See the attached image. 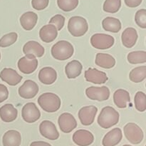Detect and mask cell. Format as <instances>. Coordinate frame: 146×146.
Returning <instances> with one entry per match:
<instances>
[{
  "instance_id": "obj_18",
  "label": "cell",
  "mask_w": 146,
  "mask_h": 146,
  "mask_svg": "<svg viewBox=\"0 0 146 146\" xmlns=\"http://www.w3.org/2000/svg\"><path fill=\"white\" fill-rule=\"evenodd\" d=\"M57 78V73L51 67H44L38 73V80L44 85H51Z\"/></svg>"
},
{
  "instance_id": "obj_22",
  "label": "cell",
  "mask_w": 146,
  "mask_h": 146,
  "mask_svg": "<svg viewBox=\"0 0 146 146\" xmlns=\"http://www.w3.org/2000/svg\"><path fill=\"white\" fill-rule=\"evenodd\" d=\"M23 52L25 55L31 54L36 57H41L44 56L45 49L44 47L35 41H29L24 44L23 47Z\"/></svg>"
},
{
  "instance_id": "obj_32",
  "label": "cell",
  "mask_w": 146,
  "mask_h": 146,
  "mask_svg": "<svg viewBox=\"0 0 146 146\" xmlns=\"http://www.w3.org/2000/svg\"><path fill=\"white\" fill-rule=\"evenodd\" d=\"M121 7V0H106L104 4V10L106 12L116 13Z\"/></svg>"
},
{
  "instance_id": "obj_6",
  "label": "cell",
  "mask_w": 146,
  "mask_h": 146,
  "mask_svg": "<svg viewBox=\"0 0 146 146\" xmlns=\"http://www.w3.org/2000/svg\"><path fill=\"white\" fill-rule=\"evenodd\" d=\"M115 43L113 37L108 34H95L91 38V44L93 47L100 50L111 48Z\"/></svg>"
},
{
  "instance_id": "obj_1",
  "label": "cell",
  "mask_w": 146,
  "mask_h": 146,
  "mask_svg": "<svg viewBox=\"0 0 146 146\" xmlns=\"http://www.w3.org/2000/svg\"><path fill=\"white\" fill-rule=\"evenodd\" d=\"M119 113L111 106L103 108L98 117V123L101 128L108 129L116 125L119 121Z\"/></svg>"
},
{
  "instance_id": "obj_2",
  "label": "cell",
  "mask_w": 146,
  "mask_h": 146,
  "mask_svg": "<svg viewBox=\"0 0 146 146\" xmlns=\"http://www.w3.org/2000/svg\"><path fill=\"white\" fill-rule=\"evenodd\" d=\"M39 106L47 113H54L58 111L61 105L59 96L54 93H44L38 98Z\"/></svg>"
},
{
  "instance_id": "obj_29",
  "label": "cell",
  "mask_w": 146,
  "mask_h": 146,
  "mask_svg": "<svg viewBox=\"0 0 146 146\" xmlns=\"http://www.w3.org/2000/svg\"><path fill=\"white\" fill-rule=\"evenodd\" d=\"M129 78L132 82L140 83L146 78V66L136 67L131 70L129 74Z\"/></svg>"
},
{
  "instance_id": "obj_23",
  "label": "cell",
  "mask_w": 146,
  "mask_h": 146,
  "mask_svg": "<svg viewBox=\"0 0 146 146\" xmlns=\"http://www.w3.org/2000/svg\"><path fill=\"white\" fill-rule=\"evenodd\" d=\"M38 21V16L33 11H27L20 17V24L22 28L27 31L32 30Z\"/></svg>"
},
{
  "instance_id": "obj_20",
  "label": "cell",
  "mask_w": 146,
  "mask_h": 146,
  "mask_svg": "<svg viewBox=\"0 0 146 146\" xmlns=\"http://www.w3.org/2000/svg\"><path fill=\"white\" fill-rule=\"evenodd\" d=\"M17 115L18 111L12 104H5L0 108V118L4 122H12L17 119Z\"/></svg>"
},
{
  "instance_id": "obj_17",
  "label": "cell",
  "mask_w": 146,
  "mask_h": 146,
  "mask_svg": "<svg viewBox=\"0 0 146 146\" xmlns=\"http://www.w3.org/2000/svg\"><path fill=\"white\" fill-rule=\"evenodd\" d=\"M123 138L121 128H115L110 131L103 138L102 144L104 146H115L121 141Z\"/></svg>"
},
{
  "instance_id": "obj_25",
  "label": "cell",
  "mask_w": 146,
  "mask_h": 146,
  "mask_svg": "<svg viewBox=\"0 0 146 146\" xmlns=\"http://www.w3.org/2000/svg\"><path fill=\"white\" fill-rule=\"evenodd\" d=\"M83 69L81 63L78 60H73L66 64L65 67V73L69 79H74L79 76Z\"/></svg>"
},
{
  "instance_id": "obj_28",
  "label": "cell",
  "mask_w": 146,
  "mask_h": 146,
  "mask_svg": "<svg viewBox=\"0 0 146 146\" xmlns=\"http://www.w3.org/2000/svg\"><path fill=\"white\" fill-rule=\"evenodd\" d=\"M102 27L105 31L112 33H118L121 29V22L118 19L108 17L103 20Z\"/></svg>"
},
{
  "instance_id": "obj_31",
  "label": "cell",
  "mask_w": 146,
  "mask_h": 146,
  "mask_svg": "<svg viewBox=\"0 0 146 146\" xmlns=\"http://www.w3.org/2000/svg\"><path fill=\"white\" fill-rule=\"evenodd\" d=\"M135 107L140 112H144L146 110V95L142 91L136 93L134 98Z\"/></svg>"
},
{
  "instance_id": "obj_7",
  "label": "cell",
  "mask_w": 146,
  "mask_h": 146,
  "mask_svg": "<svg viewBox=\"0 0 146 146\" xmlns=\"http://www.w3.org/2000/svg\"><path fill=\"white\" fill-rule=\"evenodd\" d=\"M38 64L36 57L31 54H27L19 60L18 68L22 74H31L36 70Z\"/></svg>"
},
{
  "instance_id": "obj_34",
  "label": "cell",
  "mask_w": 146,
  "mask_h": 146,
  "mask_svg": "<svg viewBox=\"0 0 146 146\" xmlns=\"http://www.w3.org/2000/svg\"><path fill=\"white\" fill-rule=\"evenodd\" d=\"M18 35L16 32H11L5 34L0 38V47L5 48L12 45L17 41Z\"/></svg>"
},
{
  "instance_id": "obj_39",
  "label": "cell",
  "mask_w": 146,
  "mask_h": 146,
  "mask_svg": "<svg viewBox=\"0 0 146 146\" xmlns=\"http://www.w3.org/2000/svg\"><path fill=\"white\" fill-rule=\"evenodd\" d=\"M143 0H125V3L126 6L131 8L137 7L141 4Z\"/></svg>"
},
{
  "instance_id": "obj_33",
  "label": "cell",
  "mask_w": 146,
  "mask_h": 146,
  "mask_svg": "<svg viewBox=\"0 0 146 146\" xmlns=\"http://www.w3.org/2000/svg\"><path fill=\"white\" fill-rule=\"evenodd\" d=\"M57 4L62 11H71L76 8L78 0H57Z\"/></svg>"
},
{
  "instance_id": "obj_40",
  "label": "cell",
  "mask_w": 146,
  "mask_h": 146,
  "mask_svg": "<svg viewBox=\"0 0 146 146\" xmlns=\"http://www.w3.org/2000/svg\"><path fill=\"white\" fill-rule=\"evenodd\" d=\"M30 146H52L51 144L44 141H34L30 144Z\"/></svg>"
},
{
  "instance_id": "obj_4",
  "label": "cell",
  "mask_w": 146,
  "mask_h": 146,
  "mask_svg": "<svg viewBox=\"0 0 146 146\" xmlns=\"http://www.w3.org/2000/svg\"><path fill=\"white\" fill-rule=\"evenodd\" d=\"M68 29L70 34L74 36H82L88 31V22L86 19L82 17H72L68 21Z\"/></svg>"
},
{
  "instance_id": "obj_13",
  "label": "cell",
  "mask_w": 146,
  "mask_h": 146,
  "mask_svg": "<svg viewBox=\"0 0 146 146\" xmlns=\"http://www.w3.org/2000/svg\"><path fill=\"white\" fill-rule=\"evenodd\" d=\"M40 133L44 138L51 141H55L59 138V133L55 124L50 121H44L39 125Z\"/></svg>"
},
{
  "instance_id": "obj_35",
  "label": "cell",
  "mask_w": 146,
  "mask_h": 146,
  "mask_svg": "<svg viewBox=\"0 0 146 146\" xmlns=\"http://www.w3.org/2000/svg\"><path fill=\"white\" fill-rule=\"evenodd\" d=\"M135 21L139 27L142 29L146 28V10L145 9L137 11L135 16Z\"/></svg>"
},
{
  "instance_id": "obj_10",
  "label": "cell",
  "mask_w": 146,
  "mask_h": 146,
  "mask_svg": "<svg viewBox=\"0 0 146 146\" xmlns=\"http://www.w3.org/2000/svg\"><path fill=\"white\" fill-rule=\"evenodd\" d=\"M58 123L61 131L64 133H69L77 127V121L72 114L64 113L59 116Z\"/></svg>"
},
{
  "instance_id": "obj_14",
  "label": "cell",
  "mask_w": 146,
  "mask_h": 146,
  "mask_svg": "<svg viewBox=\"0 0 146 146\" xmlns=\"http://www.w3.org/2000/svg\"><path fill=\"white\" fill-rule=\"evenodd\" d=\"M73 141L79 146H88L94 143V136L90 131L81 129L74 133Z\"/></svg>"
},
{
  "instance_id": "obj_12",
  "label": "cell",
  "mask_w": 146,
  "mask_h": 146,
  "mask_svg": "<svg viewBox=\"0 0 146 146\" xmlns=\"http://www.w3.org/2000/svg\"><path fill=\"white\" fill-rule=\"evenodd\" d=\"M97 112L98 108L94 106H88L81 108L78 111V118L81 124L86 126L91 125L94 122Z\"/></svg>"
},
{
  "instance_id": "obj_42",
  "label": "cell",
  "mask_w": 146,
  "mask_h": 146,
  "mask_svg": "<svg viewBox=\"0 0 146 146\" xmlns=\"http://www.w3.org/2000/svg\"><path fill=\"white\" fill-rule=\"evenodd\" d=\"M0 59H1V53H0Z\"/></svg>"
},
{
  "instance_id": "obj_24",
  "label": "cell",
  "mask_w": 146,
  "mask_h": 146,
  "mask_svg": "<svg viewBox=\"0 0 146 146\" xmlns=\"http://www.w3.org/2000/svg\"><path fill=\"white\" fill-rule=\"evenodd\" d=\"M21 143V134L15 130L8 131L3 135L2 144L4 146H20Z\"/></svg>"
},
{
  "instance_id": "obj_8",
  "label": "cell",
  "mask_w": 146,
  "mask_h": 146,
  "mask_svg": "<svg viewBox=\"0 0 146 146\" xmlns=\"http://www.w3.org/2000/svg\"><path fill=\"white\" fill-rule=\"evenodd\" d=\"M21 116L25 122L32 123L38 121L41 117V113L34 103L25 104L21 110Z\"/></svg>"
},
{
  "instance_id": "obj_41",
  "label": "cell",
  "mask_w": 146,
  "mask_h": 146,
  "mask_svg": "<svg viewBox=\"0 0 146 146\" xmlns=\"http://www.w3.org/2000/svg\"><path fill=\"white\" fill-rule=\"evenodd\" d=\"M123 146H131V145H123Z\"/></svg>"
},
{
  "instance_id": "obj_21",
  "label": "cell",
  "mask_w": 146,
  "mask_h": 146,
  "mask_svg": "<svg viewBox=\"0 0 146 146\" xmlns=\"http://www.w3.org/2000/svg\"><path fill=\"white\" fill-rule=\"evenodd\" d=\"M138 32L132 27L126 28L121 35V41L124 46L126 48H132L136 43L138 39Z\"/></svg>"
},
{
  "instance_id": "obj_19",
  "label": "cell",
  "mask_w": 146,
  "mask_h": 146,
  "mask_svg": "<svg viewBox=\"0 0 146 146\" xmlns=\"http://www.w3.org/2000/svg\"><path fill=\"white\" fill-rule=\"evenodd\" d=\"M58 36V31L53 24L44 25L39 31V36L41 41L45 43H51L56 39Z\"/></svg>"
},
{
  "instance_id": "obj_3",
  "label": "cell",
  "mask_w": 146,
  "mask_h": 146,
  "mask_svg": "<svg viewBox=\"0 0 146 146\" xmlns=\"http://www.w3.org/2000/svg\"><path fill=\"white\" fill-rule=\"evenodd\" d=\"M74 48L72 44L67 41H59L51 48V55L55 59L65 61L73 56Z\"/></svg>"
},
{
  "instance_id": "obj_15",
  "label": "cell",
  "mask_w": 146,
  "mask_h": 146,
  "mask_svg": "<svg viewBox=\"0 0 146 146\" xmlns=\"http://www.w3.org/2000/svg\"><path fill=\"white\" fill-rule=\"evenodd\" d=\"M86 81L94 84H104L108 81V76L104 71L89 68L85 71Z\"/></svg>"
},
{
  "instance_id": "obj_11",
  "label": "cell",
  "mask_w": 146,
  "mask_h": 146,
  "mask_svg": "<svg viewBox=\"0 0 146 146\" xmlns=\"http://www.w3.org/2000/svg\"><path fill=\"white\" fill-rule=\"evenodd\" d=\"M19 95L25 99L34 98L38 93V86L31 80H27L19 88Z\"/></svg>"
},
{
  "instance_id": "obj_36",
  "label": "cell",
  "mask_w": 146,
  "mask_h": 146,
  "mask_svg": "<svg viewBox=\"0 0 146 146\" xmlns=\"http://www.w3.org/2000/svg\"><path fill=\"white\" fill-rule=\"evenodd\" d=\"M48 24L55 26L57 31H61L65 24V17L61 14H56L50 19Z\"/></svg>"
},
{
  "instance_id": "obj_30",
  "label": "cell",
  "mask_w": 146,
  "mask_h": 146,
  "mask_svg": "<svg viewBox=\"0 0 146 146\" xmlns=\"http://www.w3.org/2000/svg\"><path fill=\"white\" fill-rule=\"evenodd\" d=\"M127 59L131 64H143L146 62V52L145 51H133L128 54Z\"/></svg>"
},
{
  "instance_id": "obj_26",
  "label": "cell",
  "mask_w": 146,
  "mask_h": 146,
  "mask_svg": "<svg viewBox=\"0 0 146 146\" xmlns=\"http://www.w3.org/2000/svg\"><path fill=\"white\" fill-rule=\"evenodd\" d=\"M113 101L118 108H126L128 103L131 101L129 93L126 90L118 89L113 94Z\"/></svg>"
},
{
  "instance_id": "obj_9",
  "label": "cell",
  "mask_w": 146,
  "mask_h": 146,
  "mask_svg": "<svg viewBox=\"0 0 146 146\" xmlns=\"http://www.w3.org/2000/svg\"><path fill=\"white\" fill-rule=\"evenodd\" d=\"M86 94L91 100L104 101L109 98L110 90L106 86H90L86 89Z\"/></svg>"
},
{
  "instance_id": "obj_37",
  "label": "cell",
  "mask_w": 146,
  "mask_h": 146,
  "mask_svg": "<svg viewBox=\"0 0 146 146\" xmlns=\"http://www.w3.org/2000/svg\"><path fill=\"white\" fill-rule=\"evenodd\" d=\"M49 3V0H32L31 5L36 10H43L46 8Z\"/></svg>"
},
{
  "instance_id": "obj_5",
  "label": "cell",
  "mask_w": 146,
  "mask_h": 146,
  "mask_svg": "<svg viewBox=\"0 0 146 146\" xmlns=\"http://www.w3.org/2000/svg\"><path fill=\"white\" fill-rule=\"evenodd\" d=\"M124 135L126 139L133 144H139L143 140L144 134L142 129L134 123H128L124 126Z\"/></svg>"
},
{
  "instance_id": "obj_16",
  "label": "cell",
  "mask_w": 146,
  "mask_h": 146,
  "mask_svg": "<svg viewBox=\"0 0 146 146\" xmlns=\"http://www.w3.org/2000/svg\"><path fill=\"white\" fill-rule=\"evenodd\" d=\"M0 78L9 86H17L22 80V76L14 69L11 68H5L0 72Z\"/></svg>"
},
{
  "instance_id": "obj_38",
  "label": "cell",
  "mask_w": 146,
  "mask_h": 146,
  "mask_svg": "<svg viewBox=\"0 0 146 146\" xmlns=\"http://www.w3.org/2000/svg\"><path fill=\"white\" fill-rule=\"evenodd\" d=\"M9 91L7 86L0 84V104L8 98Z\"/></svg>"
},
{
  "instance_id": "obj_27",
  "label": "cell",
  "mask_w": 146,
  "mask_h": 146,
  "mask_svg": "<svg viewBox=\"0 0 146 146\" xmlns=\"http://www.w3.org/2000/svg\"><path fill=\"white\" fill-rule=\"evenodd\" d=\"M96 64L101 68H112L115 65V59L111 55L104 53H98L96 56Z\"/></svg>"
}]
</instances>
